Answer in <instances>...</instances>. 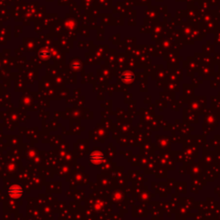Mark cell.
Returning a JSON list of instances; mask_svg holds the SVG:
<instances>
[{
	"label": "cell",
	"mask_w": 220,
	"mask_h": 220,
	"mask_svg": "<svg viewBox=\"0 0 220 220\" xmlns=\"http://www.w3.org/2000/svg\"><path fill=\"white\" fill-rule=\"evenodd\" d=\"M8 193H9L10 197L13 198V199H19L24 194V189L21 186L15 184V185H12L9 187Z\"/></svg>",
	"instance_id": "6da1fadb"
},
{
	"label": "cell",
	"mask_w": 220,
	"mask_h": 220,
	"mask_svg": "<svg viewBox=\"0 0 220 220\" xmlns=\"http://www.w3.org/2000/svg\"><path fill=\"white\" fill-rule=\"evenodd\" d=\"M105 159L104 155L100 151H94L93 153L90 154V161L94 164H100Z\"/></svg>",
	"instance_id": "7a4b0ae2"
},
{
	"label": "cell",
	"mask_w": 220,
	"mask_h": 220,
	"mask_svg": "<svg viewBox=\"0 0 220 220\" xmlns=\"http://www.w3.org/2000/svg\"><path fill=\"white\" fill-rule=\"evenodd\" d=\"M40 56L41 57H44V58H46V57L49 56V52L48 51H43V52H40Z\"/></svg>",
	"instance_id": "3957f363"
}]
</instances>
